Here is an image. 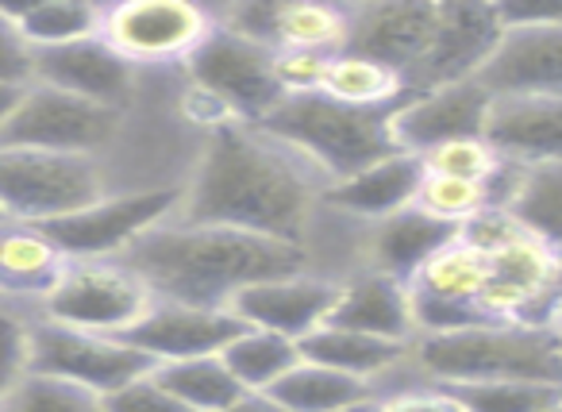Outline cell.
<instances>
[{"instance_id": "ab89813d", "label": "cell", "mask_w": 562, "mask_h": 412, "mask_svg": "<svg viewBox=\"0 0 562 412\" xmlns=\"http://www.w3.org/2000/svg\"><path fill=\"white\" fill-rule=\"evenodd\" d=\"M104 409L109 412H193L155 378V370L127 381V386L116 389L112 397H104Z\"/></svg>"}, {"instance_id": "60d3db41", "label": "cell", "mask_w": 562, "mask_h": 412, "mask_svg": "<svg viewBox=\"0 0 562 412\" xmlns=\"http://www.w3.org/2000/svg\"><path fill=\"white\" fill-rule=\"evenodd\" d=\"M382 409L385 412H467L459 397L447 386H439V381H424V386L405 389V393L382 397Z\"/></svg>"}, {"instance_id": "9c48e42d", "label": "cell", "mask_w": 562, "mask_h": 412, "mask_svg": "<svg viewBox=\"0 0 562 412\" xmlns=\"http://www.w3.org/2000/svg\"><path fill=\"white\" fill-rule=\"evenodd\" d=\"M155 370L147 355L124 335H97L81 332L55 320H32V374L63 378L89 389L97 397H112L127 381Z\"/></svg>"}, {"instance_id": "9a60e30c", "label": "cell", "mask_w": 562, "mask_h": 412, "mask_svg": "<svg viewBox=\"0 0 562 412\" xmlns=\"http://www.w3.org/2000/svg\"><path fill=\"white\" fill-rule=\"evenodd\" d=\"M493 112V93L482 81H459V86H439L428 93H416L393 112V140L397 151L408 155H428L443 143L459 140H485V124Z\"/></svg>"}, {"instance_id": "ba28073f", "label": "cell", "mask_w": 562, "mask_h": 412, "mask_svg": "<svg viewBox=\"0 0 562 412\" xmlns=\"http://www.w3.org/2000/svg\"><path fill=\"white\" fill-rule=\"evenodd\" d=\"M127 127V112L58 93L50 86H27L12 112L0 147H35L63 151V155L109 158Z\"/></svg>"}, {"instance_id": "44dd1931", "label": "cell", "mask_w": 562, "mask_h": 412, "mask_svg": "<svg viewBox=\"0 0 562 412\" xmlns=\"http://www.w3.org/2000/svg\"><path fill=\"white\" fill-rule=\"evenodd\" d=\"M331 324L393 343H416V312L408 281L382 270H359L339 286Z\"/></svg>"}, {"instance_id": "7bdbcfd3", "label": "cell", "mask_w": 562, "mask_h": 412, "mask_svg": "<svg viewBox=\"0 0 562 412\" xmlns=\"http://www.w3.org/2000/svg\"><path fill=\"white\" fill-rule=\"evenodd\" d=\"M220 412H290L273 393H243L239 401H232Z\"/></svg>"}, {"instance_id": "836d02e7", "label": "cell", "mask_w": 562, "mask_h": 412, "mask_svg": "<svg viewBox=\"0 0 562 412\" xmlns=\"http://www.w3.org/2000/svg\"><path fill=\"white\" fill-rule=\"evenodd\" d=\"M416 209L443 220V224L462 227L470 216L490 209V193H485V186H474V181L439 178V174L424 170V186H420V193H416Z\"/></svg>"}, {"instance_id": "d6a6232c", "label": "cell", "mask_w": 562, "mask_h": 412, "mask_svg": "<svg viewBox=\"0 0 562 412\" xmlns=\"http://www.w3.org/2000/svg\"><path fill=\"white\" fill-rule=\"evenodd\" d=\"M0 412H109L104 397L47 374H27Z\"/></svg>"}, {"instance_id": "ffe728a7", "label": "cell", "mask_w": 562, "mask_h": 412, "mask_svg": "<svg viewBox=\"0 0 562 412\" xmlns=\"http://www.w3.org/2000/svg\"><path fill=\"white\" fill-rule=\"evenodd\" d=\"M485 140L508 163H562V97H493Z\"/></svg>"}, {"instance_id": "681fc988", "label": "cell", "mask_w": 562, "mask_h": 412, "mask_svg": "<svg viewBox=\"0 0 562 412\" xmlns=\"http://www.w3.org/2000/svg\"><path fill=\"white\" fill-rule=\"evenodd\" d=\"M0 304H4V301H0Z\"/></svg>"}, {"instance_id": "4316f807", "label": "cell", "mask_w": 562, "mask_h": 412, "mask_svg": "<svg viewBox=\"0 0 562 412\" xmlns=\"http://www.w3.org/2000/svg\"><path fill=\"white\" fill-rule=\"evenodd\" d=\"M305 358L297 339L278 332H262V327H243L232 343L224 347V363L235 374L247 393H270L293 366Z\"/></svg>"}, {"instance_id": "f35d334b", "label": "cell", "mask_w": 562, "mask_h": 412, "mask_svg": "<svg viewBox=\"0 0 562 412\" xmlns=\"http://www.w3.org/2000/svg\"><path fill=\"white\" fill-rule=\"evenodd\" d=\"M328 58L305 55V51H273V78L281 97H313L324 89Z\"/></svg>"}, {"instance_id": "c3c4849f", "label": "cell", "mask_w": 562, "mask_h": 412, "mask_svg": "<svg viewBox=\"0 0 562 412\" xmlns=\"http://www.w3.org/2000/svg\"><path fill=\"white\" fill-rule=\"evenodd\" d=\"M0 220H4V212H0Z\"/></svg>"}, {"instance_id": "7c38bea8", "label": "cell", "mask_w": 562, "mask_h": 412, "mask_svg": "<svg viewBox=\"0 0 562 412\" xmlns=\"http://www.w3.org/2000/svg\"><path fill=\"white\" fill-rule=\"evenodd\" d=\"M505 16L501 4H477V0H443L439 4V24L424 66L408 81V97L428 93L439 86H459L477 81L490 58L497 55L505 40Z\"/></svg>"}, {"instance_id": "484cf974", "label": "cell", "mask_w": 562, "mask_h": 412, "mask_svg": "<svg viewBox=\"0 0 562 412\" xmlns=\"http://www.w3.org/2000/svg\"><path fill=\"white\" fill-rule=\"evenodd\" d=\"M321 93L336 104H347V109H378V112H393L408 101V86L397 70L374 63V58L351 55V51L328 58V74H324Z\"/></svg>"}, {"instance_id": "83f0119b", "label": "cell", "mask_w": 562, "mask_h": 412, "mask_svg": "<svg viewBox=\"0 0 562 412\" xmlns=\"http://www.w3.org/2000/svg\"><path fill=\"white\" fill-rule=\"evenodd\" d=\"M270 393L290 412H336V409H344V404L374 397V389L362 378L331 370V366H321V363H313V358H301Z\"/></svg>"}, {"instance_id": "74e56055", "label": "cell", "mask_w": 562, "mask_h": 412, "mask_svg": "<svg viewBox=\"0 0 562 412\" xmlns=\"http://www.w3.org/2000/svg\"><path fill=\"white\" fill-rule=\"evenodd\" d=\"M524 235L528 232H524V224L513 216V209H493V204L459 227V240L477 247L482 255H497V250H505L508 243L524 240Z\"/></svg>"}, {"instance_id": "ac0fdd59", "label": "cell", "mask_w": 562, "mask_h": 412, "mask_svg": "<svg viewBox=\"0 0 562 412\" xmlns=\"http://www.w3.org/2000/svg\"><path fill=\"white\" fill-rule=\"evenodd\" d=\"M477 81L493 97H562V24L508 27Z\"/></svg>"}, {"instance_id": "f6af8a7d", "label": "cell", "mask_w": 562, "mask_h": 412, "mask_svg": "<svg viewBox=\"0 0 562 412\" xmlns=\"http://www.w3.org/2000/svg\"><path fill=\"white\" fill-rule=\"evenodd\" d=\"M336 412H385V409H382V401H378V397H367V401L344 404V409H336Z\"/></svg>"}, {"instance_id": "4dcf8cb0", "label": "cell", "mask_w": 562, "mask_h": 412, "mask_svg": "<svg viewBox=\"0 0 562 412\" xmlns=\"http://www.w3.org/2000/svg\"><path fill=\"white\" fill-rule=\"evenodd\" d=\"M508 209L524 224V232L562 255V163L528 166Z\"/></svg>"}, {"instance_id": "e575fe53", "label": "cell", "mask_w": 562, "mask_h": 412, "mask_svg": "<svg viewBox=\"0 0 562 412\" xmlns=\"http://www.w3.org/2000/svg\"><path fill=\"white\" fill-rule=\"evenodd\" d=\"M32 320L35 312L0 304V409L32 374Z\"/></svg>"}, {"instance_id": "8d00e7d4", "label": "cell", "mask_w": 562, "mask_h": 412, "mask_svg": "<svg viewBox=\"0 0 562 412\" xmlns=\"http://www.w3.org/2000/svg\"><path fill=\"white\" fill-rule=\"evenodd\" d=\"M0 86H35V51L24 40L9 4H0Z\"/></svg>"}, {"instance_id": "ee69618b", "label": "cell", "mask_w": 562, "mask_h": 412, "mask_svg": "<svg viewBox=\"0 0 562 412\" xmlns=\"http://www.w3.org/2000/svg\"><path fill=\"white\" fill-rule=\"evenodd\" d=\"M20 97H24V89L0 86V135H4V127H9V120H12V112H16Z\"/></svg>"}, {"instance_id": "6da1fadb", "label": "cell", "mask_w": 562, "mask_h": 412, "mask_svg": "<svg viewBox=\"0 0 562 412\" xmlns=\"http://www.w3.org/2000/svg\"><path fill=\"white\" fill-rule=\"evenodd\" d=\"M328 186L297 147L262 124L227 120L204 135L173 220L301 243Z\"/></svg>"}, {"instance_id": "3957f363", "label": "cell", "mask_w": 562, "mask_h": 412, "mask_svg": "<svg viewBox=\"0 0 562 412\" xmlns=\"http://www.w3.org/2000/svg\"><path fill=\"white\" fill-rule=\"evenodd\" d=\"M413 358L439 386L467 381H551L562 386V350L554 332L528 324H474L420 335Z\"/></svg>"}, {"instance_id": "1f68e13d", "label": "cell", "mask_w": 562, "mask_h": 412, "mask_svg": "<svg viewBox=\"0 0 562 412\" xmlns=\"http://www.w3.org/2000/svg\"><path fill=\"white\" fill-rule=\"evenodd\" d=\"M467 412H551L562 401V386L551 381H467L447 386Z\"/></svg>"}, {"instance_id": "b9f144b4", "label": "cell", "mask_w": 562, "mask_h": 412, "mask_svg": "<svg viewBox=\"0 0 562 412\" xmlns=\"http://www.w3.org/2000/svg\"><path fill=\"white\" fill-rule=\"evenodd\" d=\"M505 27H539L562 24V0H508L501 4Z\"/></svg>"}, {"instance_id": "52a82bcc", "label": "cell", "mask_w": 562, "mask_h": 412, "mask_svg": "<svg viewBox=\"0 0 562 412\" xmlns=\"http://www.w3.org/2000/svg\"><path fill=\"white\" fill-rule=\"evenodd\" d=\"M155 301V289L124 258H70L40 316L97 335H127Z\"/></svg>"}, {"instance_id": "d4e9b609", "label": "cell", "mask_w": 562, "mask_h": 412, "mask_svg": "<svg viewBox=\"0 0 562 412\" xmlns=\"http://www.w3.org/2000/svg\"><path fill=\"white\" fill-rule=\"evenodd\" d=\"M305 358L321 366H331V370H344L351 378L374 381L382 374H390L397 363H405L413 355V343H393V339H378V335H362L351 332V327H336V324H324L321 332H313L305 343H301Z\"/></svg>"}, {"instance_id": "e0dca14e", "label": "cell", "mask_w": 562, "mask_h": 412, "mask_svg": "<svg viewBox=\"0 0 562 412\" xmlns=\"http://www.w3.org/2000/svg\"><path fill=\"white\" fill-rule=\"evenodd\" d=\"M243 320L232 309H201V304L166 301L158 297L155 309L124 335L155 366L186 363V358L224 355V347L243 332Z\"/></svg>"}, {"instance_id": "277c9868", "label": "cell", "mask_w": 562, "mask_h": 412, "mask_svg": "<svg viewBox=\"0 0 562 412\" xmlns=\"http://www.w3.org/2000/svg\"><path fill=\"white\" fill-rule=\"evenodd\" d=\"M393 112L347 109V104L328 101L324 93H313L285 97L262 120V127L290 147H297L328 181H344L367 166L382 163V158L397 155V140H393L390 124Z\"/></svg>"}, {"instance_id": "8992f818", "label": "cell", "mask_w": 562, "mask_h": 412, "mask_svg": "<svg viewBox=\"0 0 562 412\" xmlns=\"http://www.w3.org/2000/svg\"><path fill=\"white\" fill-rule=\"evenodd\" d=\"M212 32L216 9L193 0H120L101 12V40L139 70H186Z\"/></svg>"}, {"instance_id": "7dc6e473", "label": "cell", "mask_w": 562, "mask_h": 412, "mask_svg": "<svg viewBox=\"0 0 562 412\" xmlns=\"http://www.w3.org/2000/svg\"><path fill=\"white\" fill-rule=\"evenodd\" d=\"M551 412H562V401H559V404H554V409H551Z\"/></svg>"}, {"instance_id": "5bb4252c", "label": "cell", "mask_w": 562, "mask_h": 412, "mask_svg": "<svg viewBox=\"0 0 562 412\" xmlns=\"http://www.w3.org/2000/svg\"><path fill=\"white\" fill-rule=\"evenodd\" d=\"M439 4L436 0H374L351 4V43L347 51L390 66L413 81L436 40Z\"/></svg>"}, {"instance_id": "7402d4cb", "label": "cell", "mask_w": 562, "mask_h": 412, "mask_svg": "<svg viewBox=\"0 0 562 412\" xmlns=\"http://www.w3.org/2000/svg\"><path fill=\"white\" fill-rule=\"evenodd\" d=\"M424 186V158L397 151V155L382 158V163L367 166V170L351 174L344 181H331L324 204L362 224H378V220L405 212L416 204V193Z\"/></svg>"}, {"instance_id": "8fae6325", "label": "cell", "mask_w": 562, "mask_h": 412, "mask_svg": "<svg viewBox=\"0 0 562 412\" xmlns=\"http://www.w3.org/2000/svg\"><path fill=\"white\" fill-rule=\"evenodd\" d=\"M181 209V189L155 193H112L78 216L43 224L66 250V258H124L135 243Z\"/></svg>"}, {"instance_id": "2e32d148", "label": "cell", "mask_w": 562, "mask_h": 412, "mask_svg": "<svg viewBox=\"0 0 562 412\" xmlns=\"http://www.w3.org/2000/svg\"><path fill=\"white\" fill-rule=\"evenodd\" d=\"M339 286H344V281L324 278V274H316V270L285 274V278H270V281H258V286L243 289L232 301V312L247 327H262V332H278V335H290V339L305 343L313 332L331 324Z\"/></svg>"}, {"instance_id": "cb8c5ba5", "label": "cell", "mask_w": 562, "mask_h": 412, "mask_svg": "<svg viewBox=\"0 0 562 412\" xmlns=\"http://www.w3.org/2000/svg\"><path fill=\"white\" fill-rule=\"evenodd\" d=\"M351 43V4L321 0H273V51H305V55H344Z\"/></svg>"}, {"instance_id": "603a6c76", "label": "cell", "mask_w": 562, "mask_h": 412, "mask_svg": "<svg viewBox=\"0 0 562 412\" xmlns=\"http://www.w3.org/2000/svg\"><path fill=\"white\" fill-rule=\"evenodd\" d=\"M459 240V227L428 216L424 209H405L370 224L367 232V270L393 274L401 281H413L447 243Z\"/></svg>"}, {"instance_id": "30bf717a", "label": "cell", "mask_w": 562, "mask_h": 412, "mask_svg": "<svg viewBox=\"0 0 562 412\" xmlns=\"http://www.w3.org/2000/svg\"><path fill=\"white\" fill-rule=\"evenodd\" d=\"M186 78L196 93L216 101L232 120H247V124H262L285 101L273 78V51L227 32L220 27V20L212 40L189 58Z\"/></svg>"}, {"instance_id": "f1b7e54d", "label": "cell", "mask_w": 562, "mask_h": 412, "mask_svg": "<svg viewBox=\"0 0 562 412\" xmlns=\"http://www.w3.org/2000/svg\"><path fill=\"white\" fill-rule=\"evenodd\" d=\"M32 51H55L66 43H81L101 35L104 4L89 0H35V4H9Z\"/></svg>"}, {"instance_id": "bcb514c9", "label": "cell", "mask_w": 562, "mask_h": 412, "mask_svg": "<svg viewBox=\"0 0 562 412\" xmlns=\"http://www.w3.org/2000/svg\"><path fill=\"white\" fill-rule=\"evenodd\" d=\"M554 339H559V350H562V320H559V327H554Z\"/></svg>"}, {"instance_id": "d590c367", "label": "cell", "mask_w": 562, "mask_h": 412, "mask_svg": "<svg viewBox=\"0 0 562 412\" xmlns=\"http://www.w3.org/2000/svg\"><path fill=\"white\" fill-rule=\"evenodd\" d=\"M424 170L439 174V178L490 186V178L501 170V155L490 147V140H459V143H443V147L428 151V155H424Z\"/></svg>"}, {"instance_id": "5b68a950", "label": "cell", "mask_w": 562, "mask_h": 412, "mask_svg": "<svg viewBox=\"0 0 562 412\" xmlns=\"http://www.w3.org/2000/svg\"><path fill=\"white\" fill-rule=\"evenodd\" d=\"M101 158L63 151L0 147V212L27 224H55L112 197Z\"/></svg>"}, {"instance_id": "d6986e66", "label": "cell", "mask_w": 562, "mask_h": 412, "mask_svg": "<svg viewBox=\"0 0 562 412\" xmlns=\"http://www.w3.org/2000/svg\"><path fill=\"white\" fill-rule=\"evenodd\" d=\"M66 250L43 224L0 220V301L40 316V304L66 270Z\"/></svg>"}, {"instance_id": "f546056e", "label": "cell", "mask_w": 562, "mask_h": 412, "mask_svg": "<svg viewBox=\"0 0 562 412\" xmlns=\"http://www.w3.org/2000/svg\"><path fill=\"white\" fill-rule=\"evenodd\" d=\"M155 378L162 381V386L170 389L181 404H189L193 412H220L247 393V389L235 381V374L227 370L224 355L186 358V363H162V366H155Z\"/></svg>"}, {"instance_id": "4fadbf2b", "label": "cell", "mask_w": 562, "mask_h": 412, "mask_svg": "<svg viewBox=\"0 0 562 412\" xmlns=\"http://www.w3.org/2000/svg\"><path fill=\"white\" fill-rule=\"evenodd\" d=\"M35 81L104 109L132 112L147 93L150 70H139L120 58L101 35L81 43H66L55 51H35Z\"/></svg>"}, {"instance_id": "7a4b0ae2", "label": "cell", "mask_w": 562, "mask_h": 412, "mask_svg": "<svg viewBox=\"0 0 562 412\" xmlns=\"http://www.w3.org/2000/svg\"><path fill=\"white\" fill-rule=\"evenodd\" d=\"M124 263L155 289V297L201 309H232L243 289L308 270V250L293 240L239 227L166 220L127 250Z\"/></svg>"}]
</instances>
